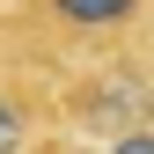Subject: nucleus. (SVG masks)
<instances>
[{
	"label": "nucleus",
	"instance_id": "1",
	"mask_svg": "<svg viewBox=\"0 0 154 154\" xmlns=\"http://www.w3.org/2000/svg\"><path fill=\"white\" fill-rule=\"evenodd\" d=\"M66 125L73 132H95V140H118V132L132 125H154V81L132 59H118V51H103V66L73 73L66 81Z\"/></svg>",
	"mask_w": 154,
	"mask_h": 154
},
{
	"label": "nucleus",
	"instance_id": "2",
	"mask_svg": "<svg viewBox=\"0 0 154 154\" xmlns=\"http://www.w3.org/2000/svg\"><path fill=\"white\" fill-rule=\"evenodd\" d=\"M22 15L51 44H81V51H125L147 22V0H22Z\"/></svg>",
	"mask_w": 154,
	"mask_h": 154
},
{
	"label": "nucleus",
	"instance_id": "3",
	"mask_svg": "<svg viewBox=\"0 0 154 154\" xmlns=\"http://www.w3.org/2000/svg\"><path fill=\"white\" fill-rule=\"evenodd\" d=\"M15 147H22V103L0 88V154H15Z\"/></svg>",
	"mask_w": 154,
	"mask_h": 154
},
{
	"label": "nucleus",
	"instance_id": "4",
	"mask_svg": "<svg viewBox=\"0 0 154 154\" xmlns=\"http://www.w3.org/2000/svg\"><path fill=\"white\" fill-rule=\"evenodd\" d=\"M103 154H154V125H132V132H118Z\"/></svg>",
	"mask_w": 154,
	"mask_h": 154
}]
</instances>
